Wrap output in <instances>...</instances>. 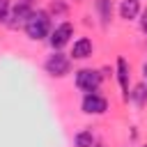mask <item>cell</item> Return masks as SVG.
<instances>
[{
	"mask_svg": "<svg viewBox=\"0 0 147 147\" xmlns=\"http://www.w3.org/2000/svg\"><path fill=\"white\" fill-rule=\"evenodd\" d=\"M25 32L30 39H44L48 34V16L46 11H32L28 23H25Z\"/></svg>",
	"mask_w": 147,
	"mask_h": 147,
	"instance_id": "1",
	"label": "cell"
},
{
	"mask_svg": "<svg viewBox=\"0 0 147 147\" xmlns=\"http://www.w3.org/2000/svg\"><path fill=\"white\" fill-rule=\"evenodd\" d=\"M76 85L85 92H96V87L101 85V74H96L92 69H80L76 74Z\"/></svg>",
	"mask_w": 147,
	"mask_h": 147,
	"instance_id": "2",
	"label": "cell"
},
{
	"mask_svg": "<svg viewBox=\"0 0 147 147\" xmlns=\"http://www.w3.org/2000/svg\"><path fill=\"white\" fill-rule=\"evenodd\" d=\"M106 108H108V101H106L103 96H99L96 92H87V94H85V99H83V110H85V113H90V115H101V113H106Z\"/></svg>",
	"mask_w": 147,
	"mask_h": 147,
	"instance_id": "3",
	"label": "cell"
},
{
	"mask_svg": "<svg viewBox=\"0 0 147 147\" xmlns=\"http://www.w3.org/2000/svg\"><path fill=\"white\" fill-rule=\"evenodd\" d=\"M46 71L51 76H64L69 71V57L62 55V53H53L48 60H46Z\"/></svg>",
	"mask_w": 147,
	"mask_h": 147,
	"instance_id": "4",
	"label": "cell"
},
{
	"mask_svg": "<svg viewBox=\"0 0 147 147\" xmlns=\"http://www.w3.org/2000/svg\"><path fill=\"white\" fill-rule=\"evenodd\" d=\"M71 25L69 23H62V25H57L55 30H53V34H51V46L53 48H62L67 41H69V37H71Z\"/></svg>",
	"mask_w": 147,
	"mask_h": 147,
	"instance_id": "5",
	"label": "cell"
},
{
	"mask_svg": "<svg viewBox=\"0 0 147 147\" xmlns=\"http://www.w3.org/2000/svg\"><path fill=\"white\" fill-rule=\"evenodd\" d=\"M30 14H32V11H30V7H28L25 2H21V5H16V7L11 9V16H9L11 21H9V25H11V28H18V25H25V23H28V18H30Z\"/></svg>",
	"mask_w": 147,
	"mask_h": 147,
	"instance_id": "6",
	"label": "cell"
},
{
	"mask_svg": "<svg viewBox=\"0 0 147 147\" xmlns=\"http://www.w3.org/2000/svg\"><path fill=\"white\" fill-rule=\"evenodd\" d=\"M117 78H119V85H122L124 96L129 99V64H126V60H124V57H119V60H117Z\"/></svg>",
	"mask_w": 147,
	"mask_h": 147,
	"instance_id": "7",
	"label": "cell"
},
{
	"mask_svg": "<svg viewBox=\"0 0 147 147\" xmlns=\"http://www.w3.org/2000/svg\"><path fill=\"white\" fill-rule=\"evenodd\" d=\"M71 55L76 57V60H83V57H87V55H92V41L90 39H78L76 44H74V51H71Z\"/></svg>",
	"mask_w": 147,
	"mask_h": 147,
	"instance_id": "8",
	"label": "cell"
},
{
	"mask_svg": "<svg viewBox=\"0 0 147 147\" xmlns=\"http://www.w3.org/2000/svg\"><path fill=\"white\" fill-rule=\"evenodd\" d=\"M138 11H140V2L138 0H122V5H119V14H122V18H136L138 16Z\"/></svg>",
	"mask_w": 147,
	"mask_h": 147,
	"instance_id": "9",
	"label": "cell"
},
{
	"mask_svg": "<svg viewBox=\"0 0 147 147\" xmlns=\"http://www.w3.org/2000/svg\"><path fill=\"white\" fill-rule=\"evenodd\" d=\"M74 142H76V147H92L94 138H92V133H90V131H80V133H76Z\"/></svg>",
	"mask_w": 147,
	"mask_h": 147,
	"instance_id": "10",
	"label": "cell"
},
{
	"mask_svg": "<svg viewBox=\"0 0 147 147\" xmlns=\"http://www.w3.org/2000/svg\"><path fill=\"white\" fill-rule=\"evenodd\" d=\"M96 7H99V11H101V18H103V21H110L113 2H110V0H96Z\"/></svg>",
	"mask_w": 147,
	"mask_h": 147,
	"instance_id": "11",
	"label": "cell"
},
{
	"mask_svg": "<svg viewBox=\"0 0 147 147\" xmlns=\"http://www.w3.org/2000/svg\"><path fill=\"white\" fill-rule=\"evenodd\" d=\"M131 99H133L138 106H142V103L147 101V87H145V85H138V87L131 92Z\"/></svg>",
	"mask_w": 147,
	"mask_h": 147,
	"instance_id": "12",
	"label": "cell"
},
{
	"mask_svg": "<svg viewBox=\"0 0 147 147\" xmlns=\"http://www.w3.org/2000/svg\"><path fill=\"white\" fill-rule=\"evenodd\" d=\"M7 9H9V2L7 0H0V21L7 18Z\"/></svg>",
	"mask_w": 147,
	"mask_h": 147,
	"instance_id": "13",
	"label": "cell"
},
{
	"mask_svg": "<svg viewBox=\"0 0 147 147\" xmlns=\"http://www.w3.org/2000/svg\"><path fill=\"white\" fill-rule=\"evenodd\" d=\"M140 28H142V32H147V11H145L142 18H140Z\"/></svg>",
	"mask_w": 147,
	"mask_h": 147,
	"instance_id": "14",
	"label": "cell"
},
{
	"mask_svg": "<svg viewBox=\"0 0 147 147\" xmlns=\"http://www.w3.org/2000/svg\"><path fill=\"white\" fill-rule=\"evenodd\" d=\"M142 76H145V83H147V62L142 64Z\"/></svg>",
	"mask_w": 147,
	"mask_h": 147,
	"instance_id": "15",
	"label": "cell"
},
{
	"mask_svg": "<svg viewBox=\"0 0 147 147\" xmlns=\"http://www.w3.org/2000/svg\"><path fill=\"white\" fill-rule=\"evenodd\" d=\"M145 147H147V145H145Z\"/></svg>",
	"mask_w": 147,
	"mask_h": 147,
	"instance_id": "16",
	"label": "cell"
}]
</instances>
